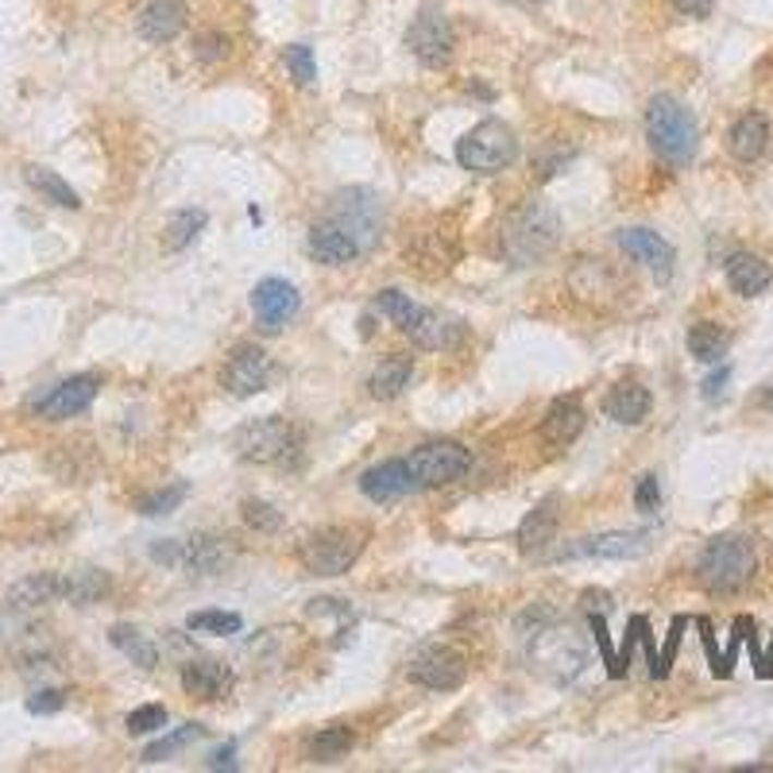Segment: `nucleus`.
I'll return each instance as SVG.
<instances>
[{
    "label": "nucleus",
    "instance_id": "obj_1",
    "mask_svg": "<svg viewBox=\"0 0 773 773\" xmlns=\"http://www.w3.org/2000/svg\"><path fill=\"white\" fill-rule=\"evenodd\" d=\"M557 244V213L545 202H527L510 213L499 232V252L515 267H530L553 252Z\"/></svg>",
    "mask_w": 773,
    "mask_h": 773
},
{
    "label": "nucleus",
    "instance_id": "obj_28",
    "mask_svg": "<svg viewBox=\"0 0 773 773\" xmlns=\"http://www.w3.org/2000/svg\"><path fill=\"white\" fill-rule=\"evenodd\" d=\"M109 592H112V580H109V572H101V569L62 572V600H70L74 607L101 604Z\"/></svg>",
    "mask_w": 773,
    "mask_h": 773
},
{
    "label": "nucleus",
    "instance_id": "obj_39",
    "mask_svg": "<svg viewBox=\"0 0 773 773\" xmlns=\"http://www.w3.org/2000/svg\"><path fill=\"white\" fill-rule=\"evenodd\" d=\"M190 495V484L186 480H179V484L162 487V492H152L140 499V515H147V519H159V515H170V510L179 507L182 499Z\"/></svg>",
    "mask_w": 773,
    "mask_h": 773
},
{
    "label": "nucleus",
    "instance_id": "obj_38",
    "mask_svg": "<svg viewBox=\"0 0 773 773\" xmlns=\"http://www.w3.org/2000/svg\"><path fill=\"white\" fill-rule=\"evenodd\" d=\"M375 310H379L383 317H391L399 329H407L422 306H414V302H410V294H402V290L391 287V290H379V294H375Z\"/></svg>",
    "mask_w": 773,
    "mask_h": 773
},
{
    "label": "nucleus",
    "instance_id": "obj_18",
    "mask_svg": "<svg viewBox=\"0 0 773 773\" xmlns=\"http://www.w3.org/2000/svg\"><path fill=\"white\" fill-rule=\"evenodd\" d=\"M360 492L372 503H395L414 492V476H410L407 460H383V464L367 468L360 476Z\"/></svg>",
    "mask_w": 773,
    "mask_h": 773
},
{
    "label": "nucleus",
    "instance_id": "obj_9",
    "mask_svg": "<svg viewBox=\"0 0 773 773\" xmlns=\"http://www.w3.org/2000/svg\"><path fill=\"white\" fill-rule=\"evenodd\" d=\"M329 221H337L360 244V252H372L379 240V197L372 190H349L329 209Z\"/></svg>",
    "mask_w": 773,
    "mask_h": 773
},
{
    "label": "nucleus",
    "instance_id": "obj_40",
    "mask_svg": "<svg viewBox=\"0 0 773 773\" xmlns=\"http://www.w3.org/2000/svg\"><path fill=\"white\" fill-rule=\"evenodd\" d=\"M282 62H287L290 77H294L298 85H314L317 67H314V51H310L306 43H290L287 51H282Z\"/></svg>",
    "mask_w": 773,
    "mask_h": 773
},
{
    "label": "nucleus",
    "instance_id": "obj_11",
    "mask_svg": "<svg viewBox=\"0 0 773 773\" xmlns=\"http://www.w3.org/2000/svg\"><path fill=\"white\" fill-rule=\"evenodd\" d=\"M275 375V364L259 345H240L229 357V364L221 367V387L237 399H247V395L267 391V383Z\"/></svg>",
    "mask_w": 773,
    "mask_h": 773
},
{
    "label": "nucleus",
    "instance_id": "obj_20",
    "mask_svg": "<svg viewBox=\"0 0 773 773\" xmlns=\"http://www.w3.org/2000/svg\"><path fill=\"white\" fill-rule=\"evenodd\" d=\"M557 522H561V510H557V495H549L545 503H538L519 527V549L527 557H542L545 549L557 538Z\"/></svg>",
    "mask_w": 773,
    "mask_h": 773
},
{
    "label": "nucleus",
    "instance_id": "obj_29",
    "mask_svg": "<svg viewBox=\"0 0 773 773\" xmlns=\"http://www.w3.org/2000/svg\"><path fill=\"white\" fill-rule=\"evenodd\" d=\"M410 372H414V360L410 357L379 360V367L367 375V391H372V399L387 402V399H395V395H402V387L410 383Z\"/></svg>",
    "mask_w": 773,
    "mask_h": 773
},
{
    "label": "nucleus",
    "instance_id": "obj_52",
    "mask_svg": "<svg viewBox=\"0 0 773 773\" xmlns=\"http://www.w3.org/2000/svg\"><path fill=\"white\" fill-rule=\"evenodd\" d=\"M635 647H638V627H635V619H630V623H627V638H623V647H619V665H623V669H630Z\"/></svg>",
    "mask_w": 773,
    "mask_h": 773
},
{
    "label": "nucleus",
    "instance_id": "obj_16",
    "mask_svg": "<svg viewBox=\"0 0 773 773\" xmlns=\"http://www.w3.org/2000/svg\"><path fill=\"white\" fill-rule=\"evenodd\" d=\"M186 24H190V9L182 0H152V4L140 12L136 32L144 35L147 43L162 47V43L179 39V35L186 32Z\"/></svg>",
    "mask_w": 773,
    "mask_h": 773
},
{
    "label": "nucleus",
    "instance_id": "obj_54",
    "mask_svg": "<svg viewBox=\"0 0 773 773\" xmlns=\"http://www.w3.org/2000/svg\"><path fill=\"white\" fill-rule=\"evenodd\" d=\"M232 754H237V742H225L221 750L209 754V770H221V765H232Z\"/></svg>",
    "mask_w": 773,
    "mask_h": 773
},
{
    "label": "nucleus",
    "instance_id": "obj_33",
    "mask_svg": "<svg viewBox=\"0 0 773 773\" xmlns=\"http://www.w3.org/2000/svg\"><path fill=\"white\" fill-rule=\"evenodd\" d=\"M689 352L700 364H720L727 357V333L715 322H697L689 329Z\"/></svg>",
    "mask_w": 773,
    "mask_h": 773
},
{
    "label": "nucleus",
    "instance_id": "obj_47",
    "mask_svg": "<svg viewBox=\"0 0 773 773\" xmlns=\"http://www.w3.org/2000/svg\"><path fill=\"white\" fill-rule=\"evenodd\" d=\"M697 630H700V642H704L708 665H712V677H720V680H723V654H720V647H715L712 623H708V619H697Z\"/></svg>",
    "mask_w": 773,
    "mask_h": 773
},
{
    "label": "nucleus",
    "instance_id": "obj_10",
    "mask_svg": "<svg viewBox=\"0 0 773 773\" xmlns=\"http://www.w3.org/2000/svg\"><path fill=\"white\" fill-rule=\"evenodd\" d=\"M464 677H468V662H464V654L452 647H425L422 654L410 662V680L430 692L460 689Z\"/></svg>",
    "mask_w": 773,
    "mask_h": 773
},
{
    "label": "nucleus",
    "instance_id": "obj_6",
    "mask_svg": "<svg viewBox=\"0 0 773 773\" xmlns=\"http://www.w3.org/2000/svg\"><path fill=\"white\" fill-rule=\"evenodd\" d=\"M519 159V136L503 120H480L457 144V162L472 174H499Z\"/></svg>",
    "mask_w": 773,
    "mask_h": 773
},
{
    "label": "nucleus",
    "instance_id": "obj_5",
    "mask_svg": "<svg viewBox=\"0 0 773 773\" xmlns=\"http://www.w3.org/2000/svg\"><path fill=\"white\" fill-rule=\"evenodd\" d=\"M367 530L364 527H322L298 545V561L306 565L314 577H340L357 565L364 553Z\"/></svg>",
    "mask_w": 773,
    "mask_h": 773
},
{
    "label": "nucleus",
    "instance_id": "obj_49",
    "mask_svg": "<svg viewBox=\"0 0 773 773\" xmlns=\"http://www.w3.org/2000/svg\"><path fill=\"white\" fill-rule=\"evenodd\" d=\"M152 561L170 565V569H182V542H174V538H162V542H155L152 545Z\"/></svg>",
    "mask_w": 773,
    "mask_h": 773
},
{
    "label": "nucleus",
    "instance_id": "obj_14",
    "mask_svg": "<svg viewBox=\"0 0 773 773\" xmlns=\"http://www.w3.org/2000/svg\"><path fill=\"white\" fill-rule=\"evenodd\" d=\"M302 310V294L287 279H264L252 290V314L264 333H279Z\"/></svg>",
    "mask_w": 773,
    "mask_h": 773
},
{
    "label": "nucleus",
    "instance_id": "obj_30",
    "mask_svg": "<svg viewBox=\"0 0 773 773\" xmlns=\"http://www.w3.org/2000/svg\"><path fill=\"white\" fill-rule=\"evenodd\" d=\"M109 642L128 657V662L140 665V669H155V665H159V647H155L144 630L128 627V623H117V627L109 630Z\"/></svg>",
    "mask_w": 773,
    "mask_h": 773
},
{
    "label": "nucleus",
    "instance_id": "obj_19",
    "mask_svg": "<svg viewBox=\"0 0 773 773\" xmlns=\"http://www.w3.org/2000/svg\"><path fill=\"white\" fill-rule=\"evenodd\" d=\"M310 255H314L317 264H329V267H345L352 264V259H360V244L349 237V232L340 229L337 221H317L314 229H310Z\"/></svg>",
    "mask_w": 773,
    "mask_h": 773
},
{
    "label": "nucleus",
    "instance_id": "obj_36",
    "mask_svg": "<svg viewBox=\"0 0 773 773\" xmlns=\"http://www.w3.org/2000/svg\"><path fill=\"white\" fill-rule=\"evenodd\" d=\"M588 630H592V638H595V650H600V662L607 665V677H612V680L627 677V669H623V665H619V650H615L612 635H607L604 612H588Z\"/></svg>",
    "mask_w": 773,
    "mask_h": 773
},
{
    "label": "nucleus",
    "instance_id": "obj_23",
    "mask_svg": "<svg viewBox=\"0 0 773 773\" xmlns=\"http://www.w3.org/2000/svg\"><path fill=\"white\" fill-rule=\"evenodd\" d=\"M584 407H580V399H557L549 410H545L542 418V437L545 445H557V449H565V445H572L580 434H584Z\"/></svg>",
    "mask_w": 773,
    "mask_h": 773
},
{
    "label": "nucleus",
    "instance_id": "obj_3",
    "mask_svg": "<svg viewBox=\"0 0 773 773\" xmlns=\"http://www.w3.org/2000/svg\"><path fill=\"white\" fill-rule=\"evenodd\" d=\"M754 545L739 534H723V538H712L704 545L697 561V580L708 588L712 595H735L754 580Z\"/></svg>",
    "mask_w": 773,
    "mask_h": 773
},
{
    "label": "nucleus",
    "instance_id": "obj_48",
    "mask_svg": "<svg viewBox=\"0 0 773 773\" xmlns=\"http://www.w3.org/2000/svg\"><path fill=\"white\" fill-rule=\"evenodd\" d=\"M630 619H635V627H638V647L647 650L650 677H654V669H657V642H654V630H650V619H647V615H630Z\"/></svg>",
    "mask_w": 773,
    "mask_h": 773
},
{
    "label": "nucleus",
    "instance_id": "obj_51",
    "mask_svg": "<svg viewBox=\"0 0 773 773\" xmlns=\"http://www.w3.org/2000/svg\"><path fill=\"white\" fill-rule=\"evenodd\" d=\"M727 379H732V367H720L715 375H708V379H704V399H708V402L720 399V395H723V383H727Z\"/></svg>",
    "mask_w": 773,
    "mask_h": 773
},
{
    "label": "nucleus",
    "instance_id": "obj_2",
    "mask_svg": "<svg viewBox=\"0 0 773 773\" xmlns=\"http://www.w3.org/2000/svg\"><path fill=\"white\" fill-rule=\"evenodd\" d=\"M647 140L657 159L673 162V167H685L700 147V124L677 97L657 94L647 109Z\"/></svg>",
    "mask_w": 773,
    "mask_h": 773
},
{
    "label": "nucleus",
    "instance_id": "obj_45",
    "mask_svg": "<svg viewBox=\"0 0 773 773\" xmlns=\"http://www.w3.org/2000/svg\"><path fill=\"white\" fill-rule=\"evenodd\" d=\"M62 704H67V692L62 689H39L32 700H27V712L32 715H55V712H62Z\"/></svg>",
    "mask_w": 773,
    "mask_h": 773
},
{
    "label": "nucleus",
    "instance_id": "obj_31",
    "mask_svg": "<svg viewBox=\"0 0 773 773\" xmlns=\"http://www.w3.org/2000/svg\"><path fill=\"white\" fill-rule=\"evenodd\" d=\"M24 179H27V186L35 190V194L43 197V202H51V205H62V209H82V197H77V190L70 186V182H62L55 170H47V167H27L24 170Z\"/></svg>",
    "mask_w": 773,
    "mask_h": 773
},
{
    "label": "nucleus",
    "instance_id": "obj_43",
    "mask_svg": "<svg viewBox=\"0 0 773 773\" xmlns=\"http://www.w3.org/2000/svg\"><path fill=\"white\" fill-rule=\"evenodd\" d=\"M162 723H167V708H162V704H144V708H136V712L128 715V735L162 732Z\"/></svg>",
    "mask_w": 773,
    "mask_h": 773
},
{
    "label": "nucleus",
    "instance_id": "obj_26",
    "mask_svg": "<svg viewBox=\"0 0 773 773\" xmlns=\"http://www.w3.org/2000/svg\"><path fill=\"white\" fill-rule=\"evenodd\" d=\"M727 282H732V290L739 298H758L773 282V271H770V264H765L762 255L735 252L732 259H727Z\"/></svg>",
    "mask_w": 773,
    "mask_h": 773
},
{
    "label": "nucleus",
    "instance_id": "obj_53",
    "mask_svg": "<svg viewBox=\"0 0 773 773\" xmlns=\"http://www.w3.org/2000/svg\"><path fill=\"white\" fill-rule=\"evenodd\" d=\"M580 600H584V607H588V612H612V595H607V592H592V588H588V592L584 595H580Z\"/></svg>",
    "mask_w": 773,
    "mask_h": 773
},
{
    "label": "nucleus",
    "instance_id": "obj_44",
    "mask_svg": "<svg viewBox=\"0 0 773 773\" xmlns=\"http://www.w3.org/2000/svg\"><path fill=\"white\" fill-rule=\"evenodd\" d=\"M194 55H197V62H217V59H225V55H229V39H225V35H217V32L197 35Z\"/></svg>",
    "mask_w": 773,
    "mask_h": 773
},
{
    "label": "nucleus",
    "instance_id": "obj_55",
    "mask_svg": "<svg viewBox=\"0 0 773 773\" xmlns=\"http://www.w3.org/2000/svg\"><path fill=\"white\" fill-rule=\"evenodd\" d=\"M762 680H770L773 677V642H770V650H765V665H762V673H758Z\"/></svg>",
    "mask_w": 773,
    "mask_h": 773
},
{
    "label": "nucleus",
    "instance_id": "obj_32",
    "mask_svg": "<svg viewBox=\"0 0 773 773\" xmlns=\"http://www.w3.org/2000/svg\"><path fill=\"white\" fill-rule=\"evenodd\" d=\"M205 209H179L170 213L167 229H162V252H182V247L194 244V237L205 229Z\"/></svg>",
    "mask_w": 773,
    "mask_h": 773
},
{
    "label": "nucleus",
    "instance_id": "obj_8",
    "mask_svg": "<svg viewBox=\"0 0 773 773\" xmlns=\"http://www.w3.org/2000/svg\"><path fill=\"white\" fill-rule=\"evenodd\" d=\"M472 464V452L460 442H430L422 449H414L407 457L410 476H414V487H445L457 484L460 476Z\"/></svg>",
    "mask_w": 773,
    "mask_h": 773
},
{
    "label": "nucleus",
    "instance_id": "obj_13",
    "mask_svg": "<svg viewBox=\"0 0 773 773\" xmlns=\"http://www.w3.org/2000/svg\"><path fill=\"white\" fill-rule=\"evenodd\" d=\"M650 549V530H607V534H592L572 542L561 549V561H577V557H600V561H630Z\"/></svg>",
    "mask_w": 773,
    "mask_h": 773
},
{
    "label": "nucleus",
    "instance_id": "obj_50",
    "mask_svg": "<svg viewBox=\"0 0 773 773\" xmlns=\"http://www.w3.org/2000/svg\"><path fill=\"white\" fill-rule=\"evenodd\" d=\"M665 4L685 20H704V16H712V9H715V0H665Z\"/></svg>",
    "mask_w": 773,
    "mask_h": 773
},
{
    "label": "nucleus",
    "instance_id": "obj_41",
    "mask_svg": "<svg viewBox=\"0 0 773 773\" xmlns=\"http://www.w3.org/2000/svg\"><path fill=\"white\" fill-rule=\"evenodd\" d=\"M244 522L252 530H259V534H275V530L282 527V515L271 507V503H264V499H244Z\"/></svg>",
    "mask_w": 773,
    "mask_h": 773
},
{
    "label": "nucleus",
    "instance_id": "obj_27",
    "mask_svg": "<svg viewBox=\"0 0 773 773\" xmlns=\"http://www.w3.org/2000/svg\"><path fill=\"white\" fill-rule=\"evenodd\" d=\"M402 333H407V337L414 340L418 349L437 352V349H449L452 340L460 337V325L449 322V317H442L437 310H418V317H414V322H410Z\"/></svg>",
    "mask_w": 773,
    "mask_h": 773
},
{
    "label": "nucleus",
    "instance_id": "obj_21",
    "mask_svg": "<svg viewBox=\"0 0 773 773\" xmlns=\"http://www.w3.org/2000/svg\"><path fill=\"white\" fill-rule=\"evenodd\" d=\"M770 147V120L762 112H742L727 132V152L739 162H758Z\"/></svg>",
    "mask_w": 773,
    "mask_h": 773
},
{
    "label": "nucleus",
    "instance_id": "obj_24",
    "mask_svg": "<svg viewBox=\"0 0 773 773\" xmlns=\"http://www.w3.org/2000/svg\"><path fill=\"white\" fill-rule=\"evenodd\" d=\"M232 557V545L229 538H217V534H194L182 542V569H194V572H221Z\"/></svg>",
    "mask_w": 773,
    "mask_h": 773
},
{
    "label": "nucleus",
    "instance_id": "obj_42",
    "mask_svg": "<svg viewBox=\"0 0 773 773\" xmlns=\"http://www.w3.org/2000/svg\"><path fill=\"white\" fill-rule=\"evenodd\" d=\"M685 627H689V619L685 615H673V627H669V638H665L662 654H657V669H654V680H665L673 669V662H677V650H680V635H685Z\"/></svg>",
    "mask_w": 773,
    "mask_h": 773
},
{
    "label": "nucleus",
    "instance_id": "obj_37",
    "mask_svg": "<svg viewBox=\"0 0 773 773\" xmlns=\"http://www.w3.org/2000/svg\"><path fill=\"white\" fill-rule=\"evenodd\" d=\"M186 627L194 630V635H240L244 630V619H240L237 612H194L186 619Z\"/></svg>",
    "mask_w": 773,
    "mask_h": 773
},
{
    "label": "nucleus",
    "instance_id": "obj_15",
    "mask_svg": "<svg viewBox=\"0 0 773 773\" xmlns=\"http://www.w3.org/2000/svg\"><path fill=\"white\" fill-rule=\"evenodd\" d=\"M619 247L635 259V264H647L654 271L657 282H669L673 279V264H677V252L665 237H657L654 229H623L619 237Z\"/></svg>",
    "mask_w": 773,
    "mask_h": 773
},
{
    "label": "nucleus",
    "instance_id": "obj_17",
    "mask_svg": "<svg viewBox=\"0 0 773 773\" xmlns=\"http://www.w3.org/2000/svg\"><path fill=\"white\" fill-rule=\"evenodd\" d=\"M182 689H186V697L213 704V700L229 697L232 669L225 662H213V657H194V662L182 665Z\"/></svg>",
    "mask_w": 773,
    "mask_h": 773
},
{
    "label": "nucleus",
    "instance_id": "obj_12",
    "mask_svg": "<svg viewBox=\"0 0 773 773\" xmlns=\"http://www.w3.org/2000/svg\"><path fill=\"white\" fill-rule=\"evenodd\" d=\"M97 391H101V379H97V375H70V379L55 383L47 395H39V399L32 402V410L39 418H47V422H62V418H74L82 414V410H89Z\"/></svg>",
    "mask_w": 773,
    "mask_h": 773
},
{
    "label": "nucleus",
    "instance_id": "obj_22",
    "mask_svg": "<svg viewBox=\"0 0 773 773\" xmlns=\"http://www.w3.org/2000/svg\"><path fill=\"white\" fill-rule=\"evenodd\" d=\"M55 600H62V572H32V577H24L20 584H12L9 612L27 615V612H39V607L55 604Z\"/></svg>",
    "mask_w": 773,
    "mask_h": 773
},
{
    "label": "nucleus",
    "instance_id": "obj_34",
    "mask_svg": "<svg viewBox=\"0 0 773 773\" xmlns=\"http://www.w3.org/2000/svg\"><path fill=\"white\" fill-rule=\"evenodd\" d=\"M352 742L357 739H352L349 727H340V723L337 727H325V732H317L314 739H310V747H306L310 762H340V758L352 750Z\"/></svg>",
    "mask_w": 773,
    "mask_h": 773
},
{
    "label": "nucleus",
    "instance_id": "obj_25",
    "mask_svg": "<svg viewBox=\"0 0 773 773\" xmlns=\"http://www.w3.org/2000/svg\"><path fill=\"white\" fill-rule=\"evenodd\" d=\"M650 407H654V399L642 383H619L604 399V414L619 425H642L650 418Z\"/></svg>",
    "mask_w": 773,
    "mask_h": 773
},
{
    "label": "nucleus",
    "instance_id": "obj_4",
    "mask_svg": "<svg viewBox=\"0 0 773 773\" xmlns=\"http://www.w3.org/2000/svg\"><path fill=\"white\" fill-rule=\"evenodd\" d=\"M232 449L247 464H282L298 468V452H302V434L287 418H255L244 422L232 434Z\"/></svg>",
    "mask_w": 773,
    "mask_h": 773
},
{
    "label": "nucleus",
    "instance_id": "obj_46",
    "mask_svg": "<svg viewBox=\"0 0 773 773\" xmlns=\"http://www.w3.org/2000/svg\"><path fill=\"white\" fill-rule=\"evenodd\" d=\"M657 503H662V487H657V476H642L635 487V507L642 510V515H654Z\"/></svg>",
    "mask_w": 773,
    "mask_h": 773
},
{
    "label": "nucleus",
    "instance_id": "obj_7",
    "mask_svg": "<svg viewBox=\"0 0 773 773\" xmlns=\"http://www.w3.org/2000/svg\"><path fill=\"white\" fill-rule=\"evenodd\" d=\"M407 47L422 67L442 70L452 62V51H457V35H452V24L437 4H425L407 27Z\"/></svg>",
    "mask_w": 773,
    "mask_h": 773
},
{
    "label": "nucleus",
    "instance_id": "obj_56",
    "mask_svg": "<svg viewBox=\"0 0 773 773\" xmlns=\"http://www.w3.org/2000/svg\"><path fill=\"white\" fill-rule=\"evenodd\" d=\"M762 407H765V410H773V387H765V395H762Z\"/></svg>",
    "mask_w": 773,
    "mask_h": 773
},
{
    "label": "nucleus",
    "instance_id": "obj_35",
    "mask_svg": "<svg viewBox=\"0 0 773 773\" xmlns=\"http://www.w3.org/2000/svg\"><path fill=\"white\" fill-rule=\"evenodd\" d=\"M205 735L202 723H182L179 732L162 735V739H155L152 747L144 750V762H167L170 754H179L182 747H190V742H197Z\"/></svg>",
    "mask_w": 773,
    "mask_h": 773
}]
</instances>
